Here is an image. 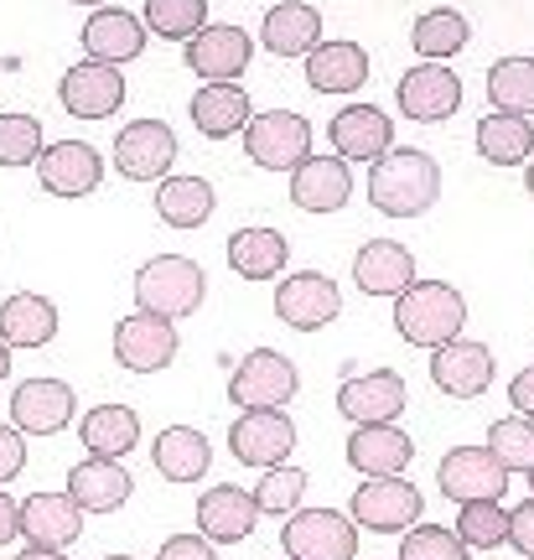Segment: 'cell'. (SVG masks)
<instances>
[{"label": "cell", "mask_w": 534, "mask_h": 560, "mask_svg": "<svg viewBox=\"0 0 534 560\" xmlns=\"http://www.w3.org/2000/svg\"><path fill=\"white\" fill-rule=\"evenodd\" d=\"M441 198V166L420 145H390L369 166V202L384 219H420Z\"/></svg>", "instance_id": "obj_1"}, {"label": "cell", "mask_w": 534, "mask_h": 560, "mask_svg": "<svg viewBox=\"0 0 534 560\" xmlns=\"http://www.w3.org/2000/svg\"><path fill=\"white\" fill-rule=\"evenodd\" d=\"M462 327H467V296L452 280H416L395 296V332L410 348H441L462 338Z\"/></svg>", "instance_id": "obj_2"}, {"label": "cell", "mask_w": 534, "mask_h": 560, "mask_svg": "<svg viewBox=\"0 0 534 560\" xmlns=\"http://www.w3.org/2000/svg\"><path fill=\"white\" fill-rule=\"evenodd\" d=\"M130 285H136V312H156L166 322L193 317L202 306V296H208V276L187 255H151Z\"/></svg>", "instance_id": "obj_3"}, {"label": "cell", "mask_w": 534, "mask_h": 560, "mask_svg": "<svg viewBox=\"0 0 534 560\" xmlns=\"http://www.w3.org/2000/svg\"><path fill=\"white\" fill-rule=\"evenodd\" d=\"M297 389L301 374L280 348H249L229 374V405H239V410H280V405L297 400Z\"/></svg>", "instance_id": "obj_4"}, {"label": "cell", "mask_w": 534, "mask_h": 560, "mask_svg": "<svg viewBox=\"0 0 534 560\" xmlns=\"http://www.w3.org/2000/svg\"><path fill=\"white\" fill-rule=\"evenodd\" d=\"M244 156L255 161L259 172H297L301 161L312 156V125L301 120L297 109L249 115V125H244Z\"/></svg>", "instance_id": "obj_5"}, {"label": "cell", "mask_w": 534, "mask_h": 560, "mask_svg": "<svg viewBox=\"0 0 534 560\" xmlns=\"http://www.w3.org/2000/svg\"><path fill=\"white\" fill-rule=\"evenodd\" d=\"M420 509H426L420 488L395 472V478L358 482L353 499H348V520H353L358 529H374V535H399V529H410V524L420 520Z\"/></svg>", "instance_id": "obj_6"}, {"label": "cell", "mask_w": 534, "mask_h": 560, "mask_svg": "<svg viewBox=\"0 0 534 560\" xmlns=\"http://www.w3.org/2000/svg\"><path fill=\"white\" fill-rule=\"evenodd\" d=\"M280 545L291 560H353L358 524L337 509H297L280 529Z\"/></svg>", "instance_id": "obj_7"}, {"label": "cell", "mask_w": 534, "mask_h": 560, "mask_svg": "<svg viewBox=\"0 0 534 560\" xmlns=\"http://www.w3.org/2000/svg\"><path fill=\"white\" fill-rule=\"evenodd\" d=\"M229 452H234V462L259 467V472L280 467L297 452V420L286 410H239L229 420Z\"/></svg>", "instance_id": "obj_8"}, {"label": "cell", "mask_w": 534, "mask_h": 560, "mask_svg": "<svg viewBox=\"0 0 534 560\" xmlns=\"http://www.w3.org/2000/svg\"><path fill=\"white\" fill-rule=\"evenodd\" d=\"M177 353H182L177 322L156 317V312H130V317L115 322L119 369H130V374H161V369L177 363Z\"/></svg>", "instance_id": "obj_9"}, {"label": "cell", "mask_w": 534, "mask_h": 560, "mask_svg": "<svg viewBox=\"0 0 534 560\" xmlns=\"http://www.w3.org/2000/svg\"><path fill=\"white\" fill-rule=\"evenodd\" d=\"M109 161H115L119 177H130V182L172 177V166H177V130L166 120H130L115 136Z\"/></svg>", "instance_id": "obj_10"}, {"label": "cell", "mask_w": 534, "mask_h": 560, "mask_svg": "<svg viewBox=\"0 0 534 560\" xmlns=\"http://www.w3.org/2000/svg\"><path fill=\"white\" fill-rule=\"evenodd\" d=\"M395 100H399V115L416 125H446L462 104V79H456L446 62H416L405 68L395 83Z\"/></svg>", "instance_id": "obj_11"}, {"label": "cell", "mask_w": 534, "mask_h": 560, "mask_svg": "<svg viewBox=\"0 0 534 560\" xmlns=\"http://www.w3.org/2000/svg\"><path fill=\"white\" fill-rule=\"evenodd\" d=\"M73 416H79V395L68 380L37 374V380H21L11 389V425L21 436H58Z\"/></svg>", "instance_id": "obj_12"}, {"label": "cell", "mask_w": 534, "mask_h": 560, "mask_svg": "<svg viewBox=\"0 0 534 560\" xmlns=\"http://www.w3.org/2000/svg\"><path fill=\"white\" fill-rule=\"evenodd\" d=\"M32 166H37L42 192H53V198H89L104 182V156L89 140H53V145H42Z\"/></svg>", "instance_id": "obj_13"}, {"label": "cell", "mask_w": 534, "mask_h": 560, "mask_svg": "<svg viewBox=\"0 0 534 560\" xmlns=\"http://www.w3.org/2000/svg\"><path fill=\"white\" fill-rule=\"evenodd\" d=\"M187 47V73H198L202 83H239V73L255 58V42L234 21H208Z\"/></svg>", "instance_id": "obj_14"}, {"label": "cell", "mask_w": 534, "mask_h": 560, "mask_svg": "<svg viewBox=\"0 0 534 560\" xmlns=\"http://www.w3.org/2000/svg\"><path fill=\"white\" fill-rule=\"evenodd\" d=\"M436 482L456 503H483L509 493V472H503V462L488 446H452L446 457L436 462Z\"/></svg>", "instance_id": "obj_15"}, {"label": "cell", "mask_w": 534, "mask_h": 560, "mask_svg": "<svg viewBox=\"0 0 534 560\" xmlns=\"http://www.w3.org/2000/svg\"><path fill=\"white\" fill-rule=\"evenodd\" d=\"M337 312H343V291L322 270H297L276 285V317L297 332H322L327 322H337Z\"/></svg>", "instance_id": "obj_16"}, {"label": "cell", "mask_w": 534, "mask_h": 560, "mask_svg": "<svg viewBox=\"0 0 534 560\" xmlns=\"http://www.w3.org/2000/svg\"><path fill=\"white\" fill-rule=\"evenodd\" d=\"M58 100L73 120H109L119 104H125V73H119L115 62L83 58L58 79Z\"/></svg>", "instance_id": "obj_17"}, {"label": "cell", "mask_w": 534, "mask_h": 560, "mask_svg": "<svg viewBox=\"0 0 534 560\" xmlns=\"http://www.w3.org/2000/svg\"><path fill=\"white\" fill-rule=\"evenodd\" d=\"M337 410L353 420V425H390L405 410V380L395 369H369V374H343L337 389Z\"/></svg>", "instance_id": "obj_18"}, {"label": "cell", "mask_w": 534, "mask_h": 560, "mask_svg": "<svg viewBox=\"0 0 534 560\" xmlns=\"http://www.w3.org/2000/svg\"><path fill=\"white\" fill-rule=\"evenodd\" d=\"M431 380L452 400H477L494 384V353L473 338L441 342V348H431Z\"/></svg>", "instance_id": "obj_19"}, {"label": "cell", "mask_w": 534, "mask_h": 560, "mask_svg": "<svg viewBox=\"0 0 534 560\" xmlns=\"http://www.w3.org/2000/svg\"><path fill=\"white\" fill-rule=\"evenodd\" d=\"M327 140L343 161H379L395 145V125L379 104H343L327 120Z\"/></svg>", "instance_id": "obj_20"}, {"label": "cell", "mask_w": 534, "mask_h": 560, "mask_svg": "<svg viewBox=\"0 0 534 560\" xmlns=\"http://www.w3.org/2000/svg\"><path fill=\"white\" fill-rule=\"evenodd\" d=\"M259 520V503L239 482H218L198 499V535L213 545H239Z\"/></svg>", "instance_id": "obj_21"}, {"label": "cell", "mask_w": 534, "mask_h": 560, "mask_svg": "<svg viewBox=\"0 0 534 560\" xmlns=\"http://www.w3.org/2000/svg\"><path fill=\"white\" fill-rule=\"evenodd\" d=\"M83 52L94 62H115V68H125L130 58H140L146 52V21L136 16V11H119V5H100L94 16L83 21Z\"/></svg>", "instance_id": "obj_22"}, {"label": "cell", "mask_w": 534, "mask_h": 560, "mask_svg": "<svg viewBox=\"0 0 534 560\" xmlns=\"http://www.w3.org/2000/svg\"><path fill=\"white\" fill-rule=\"evenodd\" d=\"M353 198V172L343 156H306L291 172V202L301 213H337Z\"/></svg>", "instance_id": "obj_23"}, {"label": "cell", "mask_w": 534, "mask_h": 560, "mask_svg": "<svg viewBox=\"0 0 534 560\" xmlns=\"http://www.w3.org/2000/svg\"><path fill=\"white\" fill-rule=\"evenodd\" d=\"M353 280L363 296H399L416 285V255L399 240H369L353 255Z\"/></svg>", "instance_id": "obj_24"}, {"label": "cell", "mask_w": 534, "mask_h": 560, "mask_svg": "<svg viewBox=\"0 0 534 560\" xmlns=\"http://www.w3.org/2000/svg\"><path fill=\"white\" fill-rule=\"evenodd\" d=\"M136 478L125 472L119 457H83L73 472H68V499L79 503L83 514H115L119 503L130 499Z\"/></svg>", "instance_id": "obj_25"}, {"label": "cell", "mask_w": 534, "mask_h": 560, "mask_svg": "<svg viewBox=\"0 0 534 560\" xmlns=\"http://www.w3.org/2000/svg\"><path fill=\"white\" fill-rule=\"evenodd\" d=\"M21 535H26V545L73 550V540L83 535V509L68 493H32L21 503Z\"/></svg>", "instance_id": "obj_26"}, {"label": "cell", "mask_w": 534, "mask_h": 560, "mask_svg": "<svg viewBox=\"0 0 534 560\" xmlns=\"http://www.w3.org/2000/svg\"><path fill=\"white\" fill-rule=\"evenodd\" d=\"M259 42H265L270 58H306L322 42V11L306 5V0H280V5L265 11Z\"/></svg>", "instance_id": "obj_27"}, {"label": "cell", "mask_w": 534, "mask_h": 560, "mask_svg": "<svg viewBox=\"0 0 534 560\" xmlns=\"http://www.w3.org/2000/svg\"><path fill=\"white\" fill-rule=\"evenodd\" d=\"M410 457H416V441L395 420L390 425H353V436H348V462L363 478H395L410 467Z\"/></svg>", "instance_id": "obj_28"}, {"label": "cell", "mask_w": 534, "mask_h": 560, "mask_svg": "<svg viewBox=\"0 0 534 560\" xmlns=\"http://www.w3.org/2000/svg\"><path fill=\"white\" fill-rule=\"evenodd\" d=\"M58 338V306L42 291H11L0 301V342L5 348H47Z\"/></svg>", "instance_id": "obj_29"}, {"label": "cell", "mask_w": 534, "mask_h": 560, "mask_svg": "<svg viewBox=\"0 0 534 560\" xmlns=\"http://www.w3.org/2000/svg\"><path fill=\"white\" fill-rule=\"evenodd\" d=\"M291 260V244L280 229L270 223H249V229H234L229 234V270L244 280H276Z\"/></svg>", "instance_id": "obj_30"}, {"label": "cell", "mask_w": 534, "mask_h": 560, "mask_svg": "<svg viewBox=\"0 0 534 560\" xmlns=\"http://www.w3.org/2000/svg\"><path fill=\"white\" fill-rule=\"evenodd\" d=\"M306 83L317 94H353L369 83V52L358 42H317L306 52Z\"/></svg>", "instance_id": "obj_31"}, {"label": "cell", "mask_w": 534, "mask_h": 560, "mask_svg": "<svg viewBox=\"0 0 534 560\" xmlns=\"http://www.w3.org/2000/svg\"><path fill=\"white\" fill-rule=\"evenodd\" d=\"M249 115H255V104L244 94V83H202L198 94H193V125L208 140L244 136Z\"/></svg>", "instance_id": "obj_32"}, {"label": "cell", "mask_w": 534, "mask_h": 560, "mask_svg": "<svg viewBox=\"0 0 534 560\" xmlns=\"http://www.w3.org/2000/svg\"><path fill=\"white\" fill-rule=\"evenodd\" d=\"M151 462L166 482H198L213 462V446L198 425H166L156 441H151Z\"/></svg>", "instance_id": "obj_33"}, {"label": "cell", "mask_w": 534, "mask_h": 560, "mask_svg": "<svg viewBox=\"0 0 534 560\" xmlns=\"http://www.w3.org/2000/svg\"><path fill=\"white\" fill-rule=\"evenodd\" d=\"M218 208V192L208 177H161L156 187V219L166 229H202V223L213 219Z\"/></svg>", "instance_id": "obj_34"}, {"label": "cell", "mask_w": 534, "mask_h": 560, "mask_svg": "<svg viewBox=\"0 0 534 560\" xmlns=\"http://www.w3.org/2000/svg\"><path fill=\"white\" fill-rule=\"evenodd\" d=\"M79 441L89 446V457H125L140 446V416L130 405H94L79 420Z\"/></svg>", "instance_id": "obj_35"}, {"label": "cell", "mask_w": 534, "mask_h": 560, "mask_svg": "<svg viewBox=\"0 0 534 560\" xmlns=\"http://www.w3.org/2000/svg\"><path fill=\"white\" fill-rule=\"evenodd\" d=\"M467 42H473V26H467V16L452 11V5L420 11L416 26H410V47L420 52V62H446V58H456Z\"/></svg>", "instance_id": "obj_36"}, {"label": "cell", "mask_w": 534, "mask_h": 560, "mask_svg": "<svg viewBox=\"0 0 534 560\" xmlns=\"http://www.w3.org/2000/svg\"><path fill=\"white\" fill-rule=\"evenodd\" d=\"M477 156L494 166H524L534 156V125L524 115H483L477 120Z\"/></svg>", "instance_id": "obj_37"}, {"label": "cell", "mask_w": 534, "mask_h": 560, "mask_svg": "<svg viewBox=\"0 0 534 560\" xmlns=\"http://www.w3.org/2000/svg\"><path fill=\"white\" fill-rule=\"evenodd\" d=\"M488 100L498 115H534V58H498L488 68Z\"/></svg>", "instance_id": "obj_38"}, {"label": "cell", "mask_w": 534, "mask_h": 560, "mask_svg": "<svg viewBox=\"0 0 534 560\" xmlns=\"http://www.w3.org/2000/svg\"><path fill=\"white\" fill-rule=\"evenodd\" d=\"M140 21L161 42H193L208 26V0H146Z\"/></svg>", "instance_id": "obj_39"}, {"label": "cell", "mask_w": 534, "mask_h": 560, "mask_svg": "<svg viewBox=\"0 0 534 560\" xmlns=\"http://www.w3.org/2000/svg\"><path fill=\"white\" fill-rule=\"evenodd\" d=\"M456 540L467 545V550H498V545H509V509L498 499L462 503V514H456Z\"/></svg>", "instance_id": "obj_40"}, {"label": "cell", "mask_w": 534, "mask_h": 560, "mask_svg": "<svg viewBox=\"0 0 534 560\" xmlns=\"http://www.w3.org/2000/svg\"><path fill=\"white\" fill-rule=\"evenodd\" d=\"M488 452L503 462V472H530L534 467V420L503 416L488 425Z\"/></svg>", "instance_id": "obj_41"}, {"label": "cell", "mask_w": 534, "mask_h": 560, "mask_svg": "<svg viewBox=\"0 0 534 560\" xmlns=\"http://www.w3.org/2000/svg\"><path fill=\"white\" fill-rule=\"evenodd\" d=\"M42 120L37 115H21V109H5L0 115V166H32L42 156Z\"/></svg>", "instance_id": "obj_42"}, {"label": "cell", "mask_w": 534, "mask_h": 560, "mask_svg": "<svg viewBox=\"0 0 534 560\" xmlns=\"http://www.w3.org/2000/svg\"><path fill=\"white\" fill-rule=\"evenodd\" d=\"M301 493H306V472L280 462V467H265V478L255 482V503L259 514H297Z\"/></svg>", "instance_id": "obj_43"}, {"label": "cell", "mask_w": 534, "mask_h": 560, "mask_svg": "<svg viewBox=\"0 0 534 560\" xmlns=\"http://www.w3.org/2000/svg\"><path fill=\"white\" fill-rule=\"evenodd\" d=\"M399 560H467V545L456 540V529H441V524H410L405 529V545H399Z\"/></svg>", "instance_id": "obj_44"}, {"label": "cell", "mask_w": 534, "mask_h": 560, "mask_svg": "<svg viewBox=\"0 0 534 560\" xmlns=\"http://www.w3.org/2000/svg\"><path fill=\"white\" fill-rule=\"evenodd\" d=\"M21 467H26V436H21L16 425H0V488L16 482Z\"/></svg>", "instance_id": "obj_45"}, {"label": "cell", "mask_w": 534, "mask_h": 560, "mask_svg": "<svg viewBox=\"0 0 534 560\" xmlns=\"http://www.w3.org/2000/svg\"><path fill=\"white\" fill-rule=\"evenodd\" d=\"M509 545L519 556L534 560V499H524L519 509H509Z\"/></svg>", "instance_id": "obj_46"}, {"label": "cell", "mask_w": 534, "mask_h": 560, "mask_svg": "<svg viewBox=\"0 0 534 560\" xmlns=\"http://www.w3.org/2000/svg\"><path fill=\"white\" fill-rule=\"evenodd\" d=\"M156 560H218V556H213V540H202V535H172L156 550Z\"/></svg>", "instance_id": "obj_47"}, {"label": "cell", "mask_w": 534, "mask_h": 560, "mask_svg": "<svg viewBox=\"0 0 534 560\" xmlns=\"http://www.w3.org/2000/svg\"><path fill=\"white\" fill-rule=\"evenodd\" d=\"M509 405H514V416L534 420V363L514 374V384H509Z\"/></svg>", "instance_id": "obj_48"}, {"label": "cell", "mask_w": 534, "mask_h": 560, "mask_svg": "<svg viewBox=\"0 0 534 560\" xmlns=\"http://www.w3.org/2000/svg\"><path fill=\"white\" fill-rule=\"evenodd\" d=\"M21 535V503L0 488V545H11Z\"/></svg>", "instance_id": "obj_49"}, {"label": "cell", "mask_w": 534, "mask_h": 560, "mask_svg": "<svg viewBox=\"0 0 534 560\" xmlns=\"http://www.w3.org/2000/svg\"><path fill=\"white\" fill-rule=\"evenodd\" d=\"M16 560H68V550H47V545H26Z\"/></svg>", "instance_id": "obj_50"}, {"label": "cell", "mask_w": 534, "mask_h": 560, "mask_svg": "<svg viewBox=\"0 0 534 560\" xmlns=\"http://www.w3.org/2000/svg\"><path fill=\"white\" fill-rule=\"evenodd\" d=\"M5 374H11V348L0 342V380H5Z\"/></svg>", "instance_id": "obj_51"}, {"label": "cell", "mask_w": 534, "mask_h": 560, "mask_svg": "<svg viewBox=\"0 0 534 560\" xmlns=\"http://www.w3.org/2000/svg\"><path fill=\"white\" fill-rule=\"evenodd\" d=\"M73 5H94V11H100V5H104V0H73Z\"/></svg>", "instance_id": "obj_52"}, {"label": "cell", "mask_w": 534, "mask_h": 560, "mask_svg": "<svg viewBox=\"0 0 534 560\" xmlns=\"http://www.w3.org/2000/svg\"><path fill=\"white\" fill-rule=\"evenodd\" d=\"M530 198H534V156H530Z\"/></svg>", "instance_id": "obj_53"}, {"label": "cell", "mask_w": 534, "mask_h": 560, "mask_svg": "<svg viewBox=\"0 0 534 560\" xmlns=\"http://www.w3.org/2000/svg\"><path fill=\"white\" fill-rule=\"evenodd\" d=\"M104 560H136V556H104Z\"/></svg>", "instance_id": "obj_54"}, {"label": "cell", "mask_w": 534, "mask_h": 560, "mask_svg": "<svg viewBox=\"0 0 534 560\" xmlns=\"http://www.w3.org/2000/svg\"><path fill=\"white\" fill-rule=\"evenodd\" d=\"M530 493H534V467H530Z\"/></svg>", "instance_id": "obj_55"}, {"label": "cell", "mask_w": 534, "mask_h": 560, "mask_svg": "<svg viewBox=\"0 0 534 560\" xmlns=\"http://www.w3.org/2000/svg\"><path fill=\"white\" fill-rule=\"evenodd\" d=\"M286 560H291V556H286Z\"/></svg>", "instance_id": "obj_56"}]
</instances>
